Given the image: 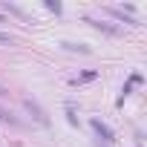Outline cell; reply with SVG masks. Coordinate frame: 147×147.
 Here are the masks:
<instances>
[{
    "instance_id": "6da1fadb",
    "label": "cell",
    "mask_w": 147,
    "mask_h": 147,
    "mask_svg": "<svg viewBox=\"0 0 147 147\" xmlns=\"http://www.w3.org/2000/svg\"><path fill=\"white\" fill-rule=\"evenodd\" d=\"M23 104H26V110H29V113H32V115H35V121H40V124H43V127H46V124H49V118H46V113H43V110H40V107H38V104H35V101H32V98H26V101H23Z\"/></svg>"
},
{
    "instance_id": "7a4b0ae2",
    "label": "cell",
    "mask_w": 147,
    "mask_h": 147,
    "mask_svg": "<svg viewBox=\"0 0 147 147\" xmlns=\"http://www.w3.org/2000/svg\"><path fill=\"white\" fill-rule=\"evenodd\" d=\"M92 127H95V133H98V136H104V141H107V144L113 141V130H110L107 124H101L98 118H92Z\"/></svg>"
},
{
    "instance_id": "3957f363",
    "label": "cell",
    "mask_w": 147,
    "mask_h": 147,
    "mask_svg": "<svg viewBox=\"0 0 147 147\" xmlns=\"http://www.w3.org/2000/svg\"><path fill=\"white\" fill-rule=\"evenodd\" d=\"M61 46H63V49H69V52H81V55H90V52H92V49H90V46H84V43H69V40H63Z\"/></svg>"
},
{
    "instance_id": "277c9868",
    "label": "cell",
    "mask_w": 147,
    "mask_h": 147,
    "mask_svg": "<svg viewBox=\"0 0 147 147\" xmlns=\"http://www.w3.org/2000/svg\"><path fill=\"white\" fill-rule=\"evenodd\" d=\"M92 78H98V72H95V69H90V72H84V75H78L75 84H84V81H92Z\"/></svg>"
},
{
    "instance_id": "5b68a950",
    "label": "cell",
    "mask_w": 147,
    "mask_h": 147,
    "mask_svg": "<svg viewBox=\"0 0 147 147\" xmlns=\"http://www.w3.org/2000/svg\"><path fill=\"white\" fill-rule=\"evenodd\" d=\"M0 43H12V35H6V32H0Z\"/></svg>"
},
{
    "instance_id": "8992f818",
    "label": "cell",
    "mask_w": 147,
    "mask_h": 147,
    "mask_svg": "<svg viewBox=\"0 0 147 147\" xmlns=\"http://www.w3.org/2000/svg\"><path fill=\"white\" fill-rule=\"evenodd\" d=\"M0 118H3V121H6V118H9V113H6V110H3V107H0Z\"/></svg>"
},
{
    "instance_id": "52a82bcc",
    "label": "cell",
    "mask_w": 147,
    "mask_h": 147,
    "mask_svg": "<svg viewBox=\"0 0 147 147\" xmlns=\"http://www.w3.org/2000/svg\"><path fill=\"white\" fill-rule=\"evenodd\" d=\"M0 20H3V18H0Z\"/></svg>"
}]
</instances>
